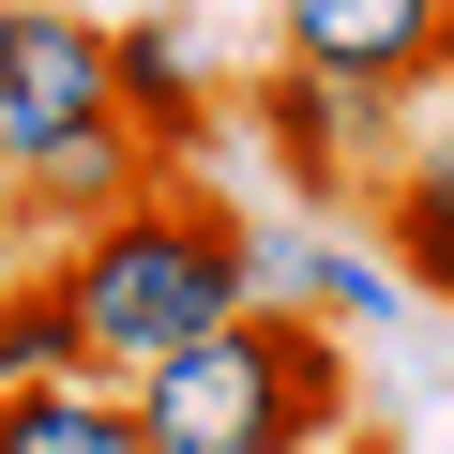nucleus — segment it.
<instances>
[{"label":"nucleus","mask_w":454,"mask_h":454,"mask_svg":"<svg viewBox=\"0 0 454 454\" xmlns=\"http://www.w3.org/2000/svg\"><path fill=\"white\" fill-rule=\"evenodd\" d=\"M61 303H76V348H91V379H152L167 348H197L212 318H243L258 303V273H243V212L227 197H167V167L121 197V212H91V227H61Z\"/></svg>","instance_id":"f257e3e1"},{"label":"nucleus","mask_w":454,"mask_h":454,"mask_svg":"<svg viewBox=\"0 0 454 454\" xmlns=\"http://www.w3.org/2000/svg\"><path fill=\"white\" fill-rule=\"evenodd\" d=\"M46 379H91L76 303H61V273H0V394H46Z\"/></svg>","instance_id":"9d476101"},{"label":"nucleus","mask_w":454,"mask_h":454,"mask_svg":"<svg viewBox=\"0 0 454 454\" xmlns=\"http://www.w3.org/2000/svg\"><path fill=\"white\" fill-rule=\"evenodd\" d=\"M318 424H348V333L303 318V303H243V318H212L197 348H167L137 379L152 454H288Z\"/></svg>","instance_id":"f03ea898"},{"label":"nucleus","mask_w":454,"mask_h":454,"mask_svg":"<svg viewBox=\"0 0 454 454\" xmlns=\"http://www.w3.org/2000/svg\"><path fill=\"white\" fill-rule=\"evenodd\" d=\"M243 273H258V303H303V318H333V333H394V318H409L394 258H379V243H333L318 212H303V227H243Z\"/></svg>","instance_id":"423d86ee"},{"label":"nucleus","mask_w":454,"mask_h":454,"mask_svg":"<svg viewBox=\"0 0 454 454\" xmlns=\"http://www.w3.org/2000/svg\"><path fill=\"white\" fill-rule=\"evenodd\" d=\"M137 182H152V152H137L121 121L61 137V152H31V167H0V197H16V227H91V212H121Z\"/></svg>","instance_id":"6e6552de"},{"label":"nucleus","mask_w":454,"mask_h":454,"mask_svg":"<svg viewBox=\"0 0 454 454\" xmlns=\"http://www.w3.org/2000/svg\"><path fill=\"white\" fill-rule=\"evenodd\" d=\"M106 106H121V137H137L152 167H182V152L212 137V106H227L212 31H197V16H137V31H106Z\"/></svg>","instance_id":"39448f33"},{"label":"nucleus","mask_w":454,"mask_h":454,"mask_svg":"<svg viewBox=\"0 0 454 454\" xmlns=\"http://www.w3.org/2000/svg\"><path fill=\"white\" fill-rule=\"evenodd\" d=\"M439 16H454V0H288V61L364 76V91H424Z\"/></svg>","instance_id":"0eeeda50"},{"label":"nucleus","mask_w":454,"mask_h":454,"mask_svg":"<svg viewBox=\"0 0 454 454\" xmlns=\"http://www.w3.org/2000/svg\"><path fill=\"white\" fill-rule=\"evenodd\" d=\"M258 137H273L288 197L318 212V197H364V182H394V152H409V91H364V76L273 61V76H258Z\"/></svg>","instance_id":"7ed1b4c3"},{"label":"nucleus","mask_w":454,"mask_h":454,"mask_svg":"<svg viewBox=\"0 0 454 454\" xmlns=\"http://www.w3.org/2000/svg\"><path fill=\"white\" fill-rule=\"evenodd\" d=\"M379 258H394L409 303H454V197H424V182L394 167V182H379Z\"/></svg>","instance_id":"9b49d317"},{"label":"nucleus","mask_w":454,"mask_h":454,"mask_svg":"<svg viewBox=\"0 0 454 454\" xmlns=\"http://www.w3.org/2000/svg\"><path fill=\"white\" fill-rule=\"evenodd\" d=\"M0 454H152L121 379H46V394H0Z\"/></svg>","instance_id":"1a4fd4ad"},{"label":"nucleus","mask_w":454,"mask_h":454,"mask_svg":"<svg viewBox=\"0 0 454 454\" xmlns=\"http://www.w3.org/2000/svg\"><path fill=\"white\" fill-rule=\"evenodd\" d=\"M424 91H439V106H454V16H439V61H424Z\"/></svg>","instance_id":"ddd939ff"},{"label":"nucleus","mask_w":454,"mask_h":454,"mask_svg":"<svg viewBox=\"0 0 454 454\" xmlns=\"http://www.w3.org/2000/svg\"><path fill=\"white\" fill-rule=\"evenodd\" d=\"M0 273H16V197H0Z\"/></svg>","instance_id":"4468645a"},{"label":"nucleus","mask_w":454,"mask_h":454,"mask_svg":"<svg viewBox=\"0 0 454 454\" xmlns=\"http://www.w3.org/2000/svg\"><path fill=\"white\" fill-rule=\"evenodd\" d=\"M288 454H394V439H379V424L348 409V424H318V439H288Z\"/></svg>","instance_id":"f8f14e48"},{"label":"nucleus","mask_w":454,"mask_h":454,"mask_svg":"<svg viewBox=\"0 0 454 454\" xmlns=\"http://www.w3.org/2000/svg\"><path fill=\"white\" fill-rule=\"evenodd\" d=\"M91 121H121L106 106V31L76 0H0V167H31Z\"/></svg>","instance_id":"20e7f679"}]
</instances>
